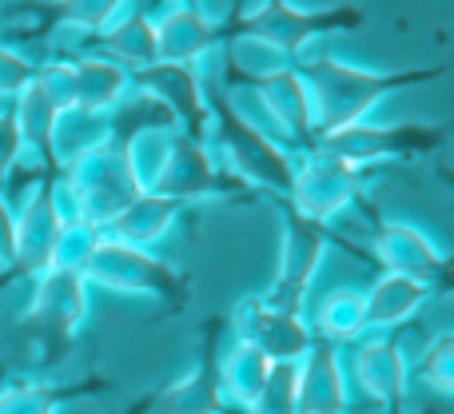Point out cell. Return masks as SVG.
<instances>
[{
	"instance_id": "5",
	"label": "cell",
	"mask_w": 454,
	"mask_h": 414,
	"mask_svg": "<svg viewBox=\"0 0 454 414\" xmlns=\"http://www.w3.org/2000/svg\"><path fill=\"white\" fill-rule=\"evenodd\" d=\"M283 211V243H279V271H275L271 287L263 291V299L287 307V311H307V299L315 291V279L323 271V259H327L335 231L327 223H315V219L299 215L291 204L275 199Z\"/></svg>"
},
{
	"instance_id": "19",
	"label": "cell",
	"mask_w": 454,
	"mask_h": 414,
	"mask_svg": "<svg viewBox=\"0 0 454 414\" xmlns=\"http://www.w3.org/2000/svg\"><path fill=\"white\" fill-rule=\"evenodd\" d=\"M271 367H275V363L267 359L263 351H255L251 343H239V339H231V347L220 355V387H223L227 407L247 410L251 402H255V394L263 391Z\"/></svg>"
},
{
	"instance_id": "6",
	"label": "cell",
	"mask_w": 454,
	"mask_h": 414,
	"mask_svg": "<svg viewBox=\"0 0 454 414\" xmlns=\"http://www.w3.org/2000/svg\"><path fill=\"white\" fill-rule=\"evenodd\" d=\"M367 184L371 168H355L347 160L311 148L295 156V180H291V196L283 204H291L299 215L315 219V223L331 227L335 215L367 199Z\"/></svg>"
},
{
	"instance_id": "3",
	"label": "cell",
	"mask_w": 454,
	"mask_h": 414,
	"mask_svg": "<svg viewBox=\"0 0 454 414\" xmlns=\"http://www.w3.org/2000/svg\"><path fill=\"white\" fill-rule=\"evenodd\" d=\"M84 279L96 287L120 291V295L160 299L164 307H184L192 299V283L180 267L152 255L148 247H132V243H120L112 235L96 243L92 259L84 267Z\"/></svg>"
},
{
	"instance_id": "9",
	"label": "cell",
	"mask_w": 454,
	"mask_h": 414,
	"mask_svg": "<svg viewBox=\"0 0 454 414\" xmlns=\"http://www.w3.org/2000/svg\"><path fill=\"white\" fill-rule=\"evenodd\" d=\"M231 331L239 343H251L271 363H299L315 343V331L307 323V311H287L263 295H247L235 303Z\"/></svg>"
},
{
	"instance_id": "4",
	"label": "cell",
	"mask_w": 454,
	"mask_h": 414,
	"mask_svg": "<svg viewBox=\"0 0 454 414\" xmlns=\"http://www.w3.org/2000/svg\"><path fill=\"white\" fill-rule=\"evenodd\" d=\"M442 144H447V132L439 124H371V120H359V124L323 132L315 148L355 168H379L391 160L411 164V160L434 156V152H442Z\"/></svg>"
},
{
	"instance_id": "12",
	"label": "cell",
	"mask_w": 454,
	"mask_h": 414,
	"mask_svg": "<svg viewBox=\"0 0 454 414\" xmlns=\"http://www.w3.org/2000/svg\"><path fill=\"white\" fill-rule=\"evenodd\" d=\"M235 188H243V184H235L231 176L223 172L212 144L196 140V136L176 128L172 156H168L164 172H160L152 191H160V196H168V199H180V204H196V199L227 196V191H235Z\"/></svg>"
},
{
	"instance_id": "21",
	"label": "cell",
	"mask_w": 454,
	"mask_h": 414,
	"mask_svg": "<svg viewBox=\"0 0 454 414\" xmlns=\"http://www.w3.org/2000/svg\"><path fill=\"white\" fill-rule=\"evenodd\" d=\"M415 371L434 394L454 399V331H439V335L427 343V351H423V359H419Z\"/></svg>"
},
{
	"instance_id": "2",
	"label": "cell",
	"mask_w": 454,
	"mask_h": 414,
	"mask_svg": "<svg viewBox=\"0 0 454 414\" xmlns=\"http://www.w3.org/2000/svg\"><path fill=\"white\" fill-rule=\"evenodd\" d=\"M207 108H212V128H207V144L220 156L223 172L243 188L267 191L271 199L291 196V180H295V152L275 144L263 128H255L247 116H239L235 100L223 92H207Z\"/></svg>"
},
{
	"instance_id": "18",
	"label": "cell",
	"mask_w": 454,
	"mask_h": 414,
	"mask_svg": "<svg viewBox=\"0 0 454 414\" xmlns=\"http://www.w3.org/2000/svg\"><path fill=\"white\" fill-rule=\"evenodd\" d=\"M311 331L315 339L331 347L355 343L359 335H367V307H363V291L359 287H335L315 303L311 311Z\"/></svg>"
},
{
	"instance_id": "11",
	"label": "cell",
	"mask_w": 454,
	"mask_h": 414,
	"mask_svg": "<svg viewBox=\"0 0 454 414\" xmlns=\"http://www.w3.org/2000/svg\"><path fill=\"white\" fill-rule=\"evenodd\" d=\"M132 84L144 96L160 104L168 116L176 120V128L196 140H207L212 128V108H207V88L200 80V72L192 64H176V60H156L148 68H132Z\"/></svg>"
},
{
	"instance_id": "14",
	"label": "cell",
	"mask_w": 454,
	"mask_h": 414,
	"mask_svg": "<svg viewBox=\"0 0 454 414\" xmlns=\"http://www.w3.org/2000/svg\"><path fill=\"white\" fill-rule=\"evenodd\" d=\"M351 379L339 359V347L315 339L311 351L295 363V414H347Z\"/></svg>"
},
{
	"instance_id": "8",
	"label": "cell",
	"mask_w": 454,
	"mask_h": 414,
	"mask_svg": "<svg viewBox=\"0 0 454 414\" xmlns=\"http://www.w3.org/2000/svg\"><path fill=\"white\" fill-rule=\"evenodd\" d=\"M72 191H76V219L96 227H108L112 215H120L136 196L132 172H128L124 148L116 140L100 144L96 152L76 160V176H72Z\"/></svg>"
},
{
	"instance_id": "22",
	"label": "cell",
	"mask_w": 454,
	"mask_h": 414,
	"mask_svg": "<svg viewBox=\"0 0 454 414\" xmlns=\"http://www.w3.org/2000/svg\"><path fill=\"white\" fill-rule=\"evenodd\" d=\"M243 414H295V363H275L263 391Z\"/></svg>"
},
{
	"instance_id": "10",
	"label": "cell",
	"mask_w": 454,
	"mask_h": 414,
	"mask_svg": "<svg viewBox=\"0 0 454 414\" xmlns=\"http://www.w3.org/2000/svg\"><path fill=\"white\" fill-rule=\"evenodd\" d=\"M371 251H375L379 267L407 279L431 283V287H447L454 275V259L423 227L407 223V219H375L371 227Z\"/></svg>"
},
{
	"instance_id": "16",
	"label": "cell",
	"mask_w": 454,
	"mask_h": 414,
	"mask_svg": "<svg viewBox=\"0 0 454 414\" xmlns=\"http://www.w3.org/2000/svg\"><path fill=\"white\" fill-rule=\"evenodd\" d=\"M180 199H168L160 196V191H140V196L132 199L120 215L108 219V227H104V235H112V239L120 243H132V247H156L160 239H168L172 235V227L180 223L184 215Z\"/></svg>"
},
{
	"instance_id": "1",
	"label": "cell",
	"mask_w": 454,
	"mask_h": 414,
	"mask_svg": "<svg viewBox=\"0 0 454 414\" xmlns=\"http://www.w3.org/2000/svg\"><path fill=\"white\" fill-rule=\"evenodd\" d=\"M303 80L307 96H311V120H315V140L323 132L359 124L367 120L391 92L415 84H431L442 76V68H399V72H375V68H355V64L319 56L311 64H291Z\"/></svg>"
},
{
	"instance_id": "7",
	"label": "cell",
	"mask_w": 454,
	"mask_h": 414,
	"mask_svg": "<svg viewBox=\"0 0 454 414\" xmlns=\"http://www.w3.org/2000/svg\"><path fill=\"white\" fill-rule=\"evenodd\" d=\"M363 24V8H327V12H299L287 0H267L255 16L223 24V40H263L275 52L291 56L303 48V40L327 36V32H351Z\"/></svg>"
},
{
	"instance_id": "15",
	"label": "cell",
	"mask_w": 454,
	"mask_h": 414,
	"mask_svg": "<svg viewBox=\"0 0 454 414\" xmlns=\"http://www.w3.org/2000/svg\"><path fill=\"white\" fill-rule=\"evenodd\" d=\"M434 299L431 283L407 279L395 271H379L375 283L363 291V307H367V331H395L411 323L427 303Z\"/></svg>"
},
{
	"instance_id": "20",
	"label": "cell",
	"mask_w": 454,
	"mask_h": 414,
	"mask_svg": "<svg viewBox=\"0 0 454 414\" xmlns=\"http://www.w3.org/2000/svg\"><path fill=\"white\" fill-rule=\"evenodd\" d=\"M172 144H176V128H144V132L128 136L120 148H124V160H128V172H132L136 188L140 191H152L164 172L168 156H172Z\"/></svg>"
},
{
	"instance_id": "17",
	"label": "cell",
	"mask_w": 454,
	"mask_h": 414,
	"mask_svg": "<svg viewBox=\"0 0 454 414\" xmlns=\"http://www.w3.org/2000/svg\"><path fill=\"white\" fill-rule=\"evenodd\" d=\"M227 399L220 387V355H204L188 375L168 383L156 399V414H223Z\"/></svg>"
},
{
	"instance_id": "13",
	"label": "cell",
	"mask_w": 454,
	"mask_h": 414,
	"mask_svg": "<svg viewBox=\"0 0 454 414\" xmlns=\"http://www.w3.org/2000/svg\"><path fill=\"white\" fill-rule=\"evenodd\" d=\"M351 379L363 399L379 407H403L411 391V363L391 331H367L351 343Z\"/></svg>"
}]
</instances>
